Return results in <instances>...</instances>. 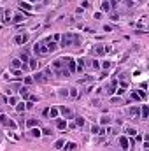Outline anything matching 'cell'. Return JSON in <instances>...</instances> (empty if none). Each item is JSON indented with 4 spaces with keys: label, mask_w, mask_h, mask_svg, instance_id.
Returning a JSON list of instances; mask_svg holds the SVG:
<instances>
[{
    "label": "cell",
    "mask_w": 149,
    "mask_h": 151,
    "mask_svg": "<svg viewBox=\"0 0 149 151\" xmlns=\"http://www.w3.org/2000/svg\"><path fill=\"white\" fill-rule=\"evenodd\" d=\"M72 46H76V48L81 46L79 34H65L62 37V48H72Z\"/></svg>",
    "instance_id": "1"
},
{
    "label": "cell",
    "mask_w": 149,
    "mask_h": 151,
    "mask_svg": "<svg viewBox=\"0 0 149 151\" xmlns=\"http://www.w3.org/2000/svg\"><path fill=\"white\" fill-rule=\"evenodd\" d=\"M51 70H53V74L56 76H70V72L65 69V60L63 58H60V60H55L53 63H51Z\"/></svg>",
    "instance_id": "2"
},
{
    "label": "cell",
    "mask_w": 149,
    "mask_h": 151,
    "mask_svg": "<svg viewBox=\"0 0 149 151\" xmlns=\"http://www.w3.org/2000/svg\"><path fill=\"white\" fill-rule=\"evenodd\" d=\"M33 53L35 55H47V39L46 41H40V42H35L33 44Z\"/></svg>",
    "instance_id": "3"
},
{
    "label": "cell",
    "mask_w": 149,
    "mask_h": 151,
    "mask_svg": "<svg viewBox=\"0 0 149 151\" xmlns=\"http://www.w3.org/2000/svg\"><path fill=\"white\" fill-rule=\"evenodd\" d=\"M63 60H65L67 70H69L70 74H72V72H76V60H74V58H70V56H65Z\"/></svg>",
    "instance_id": "4"
},
{
    "label": "cell",
    "mask_w": 149,
    "mask_h": 151,
    "mask_svg": "<svg viewBox=\"0 0 149 151\" xmlns=\"http://www.w3.org/2000/svg\"><path fill=\"white\" fill-rule=\"evenodd\" d=\"M58 111H60V114H62L65 119H69V118H74V112H72V109H69V107H58Z\"/></svg>",
    "instance_id": "5"
},
{
    "label": "cell",
    "mask_w": 149,
    "mask_h": 151,
    "mask_svg": "<svg viewBox=\"0 0 149 151\" xmlns=\"http://www.w3.org/2000/svg\"><path fill=\"white\" fill-rule=\"evenodd\" d=\"M114 0H103V2H102V11L103 12H110V9H112V7H114Z\"/></svg>",
    "instance_id": "6"
},
{
    "label": "cell",
    "mask_w": 149,
    "mask_h": 151,
    "mask_svg": "<svg viewBox=\"0 0 149 151\" xmlns=\"http://www.w3.org/2000/svg\"><path fill=\"white\" fill-rule=\"evenodd\" d=\"M91 55H96V56H100V55H103L105 53V46H102V44H96V46H93V49L89 51Z\"/></svg>",
    "instance_id": "7"
},
{
    "label": "cell",
    "mask_w": 149,
    "mask_h": 151,
    "mask_svg": "<svg viewBox=\"0 0 149 151\" xmlns=\"http://www.w3.org/2000/svg\"><path fill=\"white\" fill-rule=\"evenodd\" d=\"M116 86H118V81L112 79V81L109 83V86H105V93H107V95H112V93L116 92Z\"/></svg>",
    "instance_id": "8"
},
{
    "label": "cell",
    "mask_w": 149,
    "mask_h": 151,
    "mask_svg": "<svg viewBox=\"0 0 149 151\" xmlns=\"http://www.w3.org/2000/svg\"><path fill=\"white\" fill-rule=\"evenodd\" d=\"M119 146H121L123 151H128V148H130V141L126 139V137H119Z\"/></svg>",
    "instance_id": "9"
},
{
    "label": "cell",
    "mask_w": 149,
    "mask_h": 151,
    "mask_svg": "<svg viewBox=\"0 0 149 151\" xmlns=\"http://www.w3.org/2000/svg\"><path fill=\"white\" fill-rule=\"evenodd\" d=\"M32 79H33L35 83H46V81H47V77L44 76V72H37V74L33 76Z\"/></svg>",
    "instance_id": "10"
},
{
    "label": "cell",
    "mask_w": 149,
    "mask_h": 151,
    "mask_svg": "<svg viewBox=\"0 0 149 151\" xmlns=\"http://www.w3.org/2000/svg\"><path fill=\"white\" fill-rule=\"evenodd\" d=\"M28 41V34H23V35H16L14 37V42L16 44H25Z\"/></svg>",
    "instance_id": "11"
},
{
    "label": "cell",
    "mask_w": 149,
    "mask_h": 151,
    "mask_svg": "<svg viewBox=\"0 0 149 151\" xmlns=\"http://www.w3.org/2000/svg\"><path fill=\"white\" fill-rule=\"evenodd\" d=\"M91 134L102 135V134H105V128H102V126H98V125H91Z\"/></svg>",
    "instance_id": "12"
},
{
    "label": "cell",
    "mask_w": 149,
    "mask_h": 151,
    "mask_svg": "<svg viewBox=\"0 0 149 151\" xmlns=\"http://www.w3.org/2000/svg\"><path fill=\"white\" fill-rule=\"evenodd\" d=\"M56 49H58V44L55 41H49L47 39V53H55Z\"/></svg>",
    "instance_id": "13"
},
{
    "label": "cell",
    "mask_w": 149,
    "mask_h": 151,
    "mask_svg": "<svg viewBox=\"0 0 149 151\" xmlns=\"http://www.w3.org/2000/svg\"><path fill=\"white\" fill-rule=\"evenodd\" d=\"M84 65H86V60H77L76 70H77V72H83V70H84Z\"/></svg>",
    "instance_id": "14"
},
{
    "label": "cell",
    "mask_w": 149,
    "mask_h": 151,
    "mask_svg": "<svg viewBox=\"0 0 149 151\" xmlns=\"http://www.w3.org/2000/svg\"><path fill=\"white\" fill-rule=\"evenodd\" d=\"M21 65H23V63H21V60H19V58H16V60H12V62H11V67H12V70H16V69H21Z\"/></svg>",
    "instance_id": "15"
},
{
    "label": "cell",
    "mask_w": 149,
    "mask_h": 151,
    "mask_svg": "<svg viewBox=\"0 0 149 151\" xmlns=\"http://www.w3.org/2000/svg\"><path fill=\"white\" fill-rule=\"evenodd\" d=\"M130 114L135 116V118H140V109L137 107V105H133V107H130Z\"/></svg>",
    "instance_id": "16"
},
{
    "label": "cell",
    "mask_w": 149,
    "mask_h": 151,
    "mask_svg": "<svg viewBox=\"0 0 149 151\" xmlns=\"http://www.w3.org/2000/svg\"><path fill=\"white\" fill-rule=\"evenodd\" d=\"M110 121H112V119H110V116H109V114H103V116L100 118V125H102V126H103V125H109Z\"/></svg>",
    "instance_id": "17"
},
{
    "label": "cell",
    "mask_w": 149,
    "mask_h": 151,
    "mask_svg": "<svg viewBox=\"0 0 149 151\" xmlns=\"http://www.w3.org/2000/svg\"><path fill=\"white\" fill-rule=\"evenodd\" d=\"M30 135H32V137H37V139H39L40 135H42V130H39V128H30Z\"/></svg>",
    "instance_id": "18"
},
{
    "label": "cell",
    "mask_w": 149,
    "mask_h": 151,
    "mask_svg": "<svg viewBox=\"0 0 149 151\" xmlns=\"http://www.w3.org/2000/svg\"><path fill=\"white\" fill-rule=\"evenodd\" d=\"M58 114H60L58 107H51V109H47V116H51V118H56Z\"/></svg>",
    "instance_id": "19"
},
{
    "label": "cell",
    "mask_w": 149,
    "mask_h": 151,
    "mask_svg": "<svg viewBox=\"0 0 149 151\" xmlns=\"http://www.w3.org/2000/svg\"><path fill=\"white\" fill-rule=\"evenodd\" d=\"M147 114H149V109H147V105L144 104V105H142V109H140V118L146 119V118H147Z\"/></svg>",
    "instance_id": "20"
},
{
    "label": "cell",
    "mask_w": 149,
    "mask_h": 151,
    "mask_svg": "<svg viewBox=\"0 0 149 151\" xmlns=\"http://www.w3.org/2000/svg\"><path fill=\"white\" fill-rule=\"evenodd\" d=\"M119 90H125V92L128 90V81L126 79H119Z\"/></svg>",
    "instance_id": "21"
},
{
    "label": "cell",
    "mask_w": 149,
    "mask_h": 151,
    "mask_svg": "<svg viewBox=\"0 0 149 151\" xmlns=\"http://www.w3.org/2000/svg\"><path fill=\"white\" fill-rule=\"evenodd\" d=\"M28 69H32V70L37 69V60H35V58H30V60H28Z\"/></svg>",
    "instance_id": "22"
},
{
    "label": "cell",
    "mask_w": 149,
    "mask_h": 151,
    "mask_svg": "<svg viewBox=\"0 0 149 151\" xmlns=\"http://www.w3.org/2000/svg\"><path fill=\"white\" fill-rule=\"evenodd\" d=\"M19 9L21 11H23V9L25 11H32V5H30L28 2H19Z\"/></svg>",
    "instance_id": "23"
},
{
    "label": "cell",
    "mask_w": 149,
    "mask_h": 151,
    "mask_svg": "<svg viewBox=\"0 0 149 151\" xmlns=\"http://www.w3.org/2000/svg\"><path fill=\"white\" fill-rule=\"evenodd\" d=\"M56 126L60 128V130H63V128H67V119H58V121H56Z\"/></svg>",
    "instance_id": "24"
},
{
    "label": "cell",
    "mask_w": 149,
    "mask_h": 151,
    "mask_svg": "<svg viewBox=\"0 0 149 151\" xmlns=\"http://www.w3.org/2000/svg\"><path fill=\"white\" fill-rule=\"evenodd\" d=\"M12 21H14V23H23V21H25V14H16Z\"/></svg>",
    "instance_id": "25"
},
{
    "label": "cell",
    "mask_w": 149,
    "mask_h": 151,
    "mask_svg": "<svg viewBox=\"0 0 149 151\" xmlns=\"http://www.w3.org/2000/svg\"><path fill=\"white\" fill-rule=\"evenodd\" d=\"M19 95L23 97V99H28V95H30L28 93V88H19Z\"/></svg>",
    "instance_id": "26"
},
{
    "label": "cell",
    "mask_w": 149,
    "mask_h": 151,
    "mask_svg": "<svg viewBox=\"0 0 149 151\" xmlns=\"http://www.w3.org/2000/svg\"><path fill=\"white\" fill-rule=\"evenodd\" d=\"M76 148H77L76 142H69V144H65V149H67V151H74Z\"/></svg>",
    "instance_id": "27"
},
{
    "label": "cell",
    "mask_w": 149,
    "mask_h": 151,
    "mask_svg": "<svg viewBox=\"0 0 149 151\" xmlns=\"http://www.w3.org/2000/svg\"><path fill=\"white\" fill-rule=\"evenodd\" d=\"M74 123H76V126H83V125H84V118L77 116V118H76V121H74Z\"/></svg>",
    "instance_id": "28"
},
{
    "label": "cell",
    "mask_w": 149,
    "mask_h": 151,
    "mask_svg": "<svg viewBox=\"0 0 149 151\" xmlns=\"http://www.w3.org/2000/svg\"><path fill=\"white\" fill-rule=\"evenodd\" d=\"M58 95H60V97H69V88H62V90L58 92Z\"/></svg>",
    "instance_id": "29"
},
{
    "label": "cell",
    "mask_w": 149,
    "mask_h": 151,
    "mask_svg": "<svg viewBox=\"0 0 149 151\" xmlns=\"http://www.w3.org/2000/svg\"><path fill=\"white\" fill-rule=\"evenodd\" d=\"M126 134H128L130 137H133V135H137V130H135V128H132V126H128V128H126Z\"/></svg>",
    "instance_id": "30"
},
{
    "label": "cell",
    "mask_w": 149,
    "mask_h": 151,
    "mask_svg": "<svg viewBox=\"0 0 149 151\" xmlns=\"http://www.w3.org/2000/svg\"><path fill=\"white\" fill-rule=\"evenodd\" d=\"M7 121H9V116H5V114H0V123H2L4 126L7 125Z\"/></svg>",
    "instance_id": "31"
},
{
    "label": "cell",
    "mask_w": 149,
    "mask_h": 151,
    "mask_svg": "<svg viewBox=\"0 0 149 151\" xmlns=\"http://www.w3.org/2000/svg\"><path fill=\"white\" fill-rule=\"evenodd\" d=\"M88 65H91V67H93V70H98V69H100L98 62H95V60H91V62H88Z\"/></svg>",
    "instance_id": "32"
},
{
    "label": "cell",
    "mask_w": 149,
    "mask_h": 151,
    "mask_svg": "<svg viewBox=\"0 0 149 151\" xmlns=\"http://www.w3.org/2000/svg\"><path fill=\"white\" fill-rule=\"evenodd\" d=\"M25 109H26V105H25V102H21V104H18V105H16V111H18V112H23Z\"/></svg>",
    "instance_id": "33"
},
{
    "label": "cell",
    "mask_w": 149,
    "mask_h": 151,
    "mask_svg": "<svg viewBox=\"0 0 149 151\" xmlns=\"http://www.w3.org/2000/svg\"><path fill=\"white\" fill-rule=\"evenodd\" d=\"M19 60H21V63H26L28 60H30V58H28V53H21V58H19Z\"/></svg>",
    "instance_id": "34"
},
{
    "label": "cell",
    "mask_w": 149,
    "mask_h": 151,
    "mask_svg": "<svg viewBox=\"0 0 149 151\" xmlns=\"http://www.w3.org/2000/svg\"><path fill=\"white\" fill-rule=\"evenodd\" d=\"M69 95L72 97V99H76V97H77V90L76 88H69Z\"/></svg>",
    "instance_id": "35"
},
{
    "label": "cell",
    "mask_w": 149,
    "mask_h": 151,
    "mask_svg": "<svg viewBox=\"0 0 149 151\" xmlns=\"http://www.w3.org/2000/svg\"><path fill=\"white\" fill-rule=\"evenodd\" d=\"M63 146H65V141H63V139H60V141H56V144H55V148H56V149H60V148H63Z\"/></svg>",
    "instance_id": "36"
},
{
    "label": "cell",
    "mask_w": 149,
    "mask_h": 151,
    "mask_svg": "<svg viewBox=\"0 0 149 151\" xmlns=\"http://www.w3.org/2000/svg\"><path fill=\"white\" fill-rule=\"evenodd\" d=\"M7 102H9L11 105H16L18 104V99H16V97H9V100H7Z\"/></svg>",
    "instance_id": "37"
},
{
    "label": "cell",
    "mask_w": 149,
    "mask_h": 151,
    "mask_svg": "<svg viewBox=\"0 0 149 151\" xmlns=\"http://www.w3.org/2000/svg\"><path fill=\"white\" fill-rule=\"evenodd\" d=\"M26 125H28L30 128H33V126L37 125V119H28V121H26Z\"/></svg>",
    "instance_id": "38"
},
{
    "label": "cell",
    "mask_w": 149,
    "mask_h": 151,
    "mask_svg": "<svg viewBox=\"0 0 149 151\" xmlns=\"http://www.w3.org/2000/svg\"><path fill=\"white\" fill-rule=\"evenodd\" d=\"M5 126H7V128H16V123H14L12 119L9 118V121H7V125H5Z\"/></svg>",
    "instance_id": "39"
},
{
    "label": "cell",
    "mask_w": 149,
    "mask_h": 151,
    "mask_svg": "<svg viewBox=\"0 0 149 151\" xmlns=\"http://www.w3.org/2000/svg\"><path fill=\"white\" fill-rule=\"evenodd\" d=\"M110 65H112L110 62H103V63H102V69H105V70H109V69H110Z\"/></svg>",
    "instance_id": "40"
},
{
    "label": "cell",
    "mask_w": 149,
    "mask_h": 151,
    "mask_svg": "<svg viewBox=\"0 0 149 151\" xmlns=\"http://www.w3.org/2000/svg\"><path fill=\"white\" fill-rule=\"evenodd\" d=\"M42 134H44V135H51L53 132H51V128H44V130H42Z\"/></svg>",
    "instance_id": "41"
},
{
    "label": "cell",
    "mask_w": 149,
    "mask_h": 151,
    "mask_svg": "<svg viewBox=\"0 0 149 151\" xmlns=\"http://www.w3.org/2000/svg\"><path fill=\"white\" fill-rule=\"evenodd\" d=\"M25 83H26V84H32L33 79H32V77H25Z\"/></svg>",
    "instance_id": "42"
},
{
    "label": "cell",
    "mask_w": 149,
    "mask_h": 151,
    "mask_svg": "<svg viewBox=\"0 0 149 151\" xmlns=\"http://www.w3.org/2000/svg\"><path fill=\"white\" fill-rule=\"evenodd\" d=\"M110 19H112V21H118V19H119V16H118V14H112V16H110Z\"/></svg>",
    "instance_id": "43"
},
{
    "label": "cell",
    "mask_w": 149,
    "mask_h": 151,
    "mask_svg": "<svg viewBox=\"0 0 149 151\" xmlns=\"http://www.w3.org/2000/svg\"><path fill=\"white\" fill-rule=\"evenodd\" d=\"M53 41H55V42L60 41V34H55V35H53Z\"/></svg>",
    "instance_id": "44"
},
{
    "label": "cell",
    "mask_w": 149,
    "mask_h": 151,
    "mask_svg": "<svg viewBox=\"0 0 149 151\" xmlns=\"http://www.w3.org/2000/svg\"><path fill=\"white\" fill-rule=\"evenodd\" d=\"M125 4H126V5H128V7H132V5H133V0H126V2H125Z\"/></svg>",
    "instance_id": "45"
},
{
    "label": "cell",
    "mask_w": 149,
    "mask_h": 151,
    "mask_svg": "<svg viewBox=\"0 0 149 151\" xmlns=\"http://www.w3.org/2000/svg\"><path fill=\"white\" fill-rule=\"evenodd\" d=\"M2 12H4V9H2V7H0V16H2Z\"/></svg>",
    "instance_id": "46"
},
{
    "label": "cell",
    "mask_w": 149,
    "mask_h": 151,
    "mask_svg": "<svg viewBox=\"0 0 149 151\" xmlns=\"http://www.w3.org/2000/svg\"><path fill=\"white\" fill-rule=\"evenodd\" d=\"M118 2H123V0H118Z\"/></svg>",
    "instance_id": "47"
},
{
    "label": "cell",
    "mask_w": 149,
    "mask_h": 151,
    "mask_svg": "<svg viewBox=\"0 0 149 151\" xmlns=\"http://www.w3.org/2000/svg\"><path fill=\"white\" fill-rule=\"evenodd\" d=\"M133 2H135V0H133ZM137 2H139V0H137Z\"/></svg>",
    "instance_id": "48"
}]
</instances>
